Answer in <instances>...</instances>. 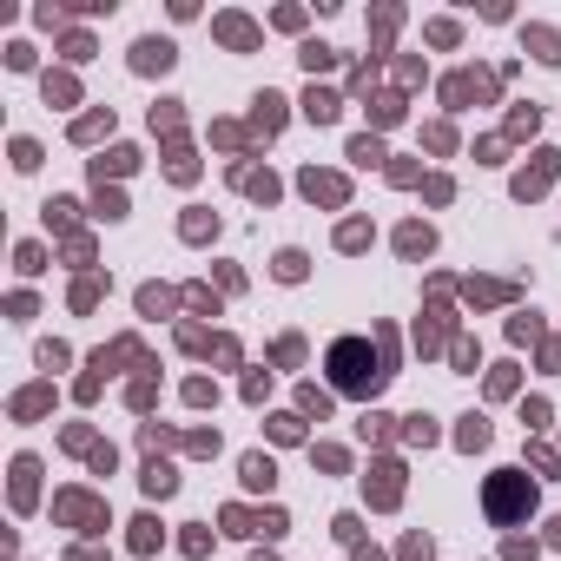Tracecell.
Wrapping results in <instances>:
<instances>
[{"instance_id":"1","label":"cell","mask_w":561,"mask_h":561,"mask_svg":"<svg viewBox=\"0 0 561 561\" xmlns=\"http://www.w3.org/2000/svg\"><path fill=\"white\" fill-rule=\"evenodd\" d=\"M331 370H337V383H344V390H357V397H364V390H377V377H383V370H377V357H370L364 344H337Z\"/></svg>"}]
</instances>
